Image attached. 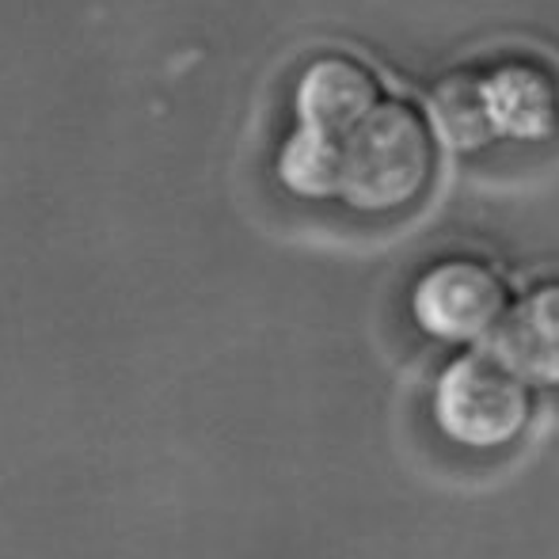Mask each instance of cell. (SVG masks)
I'll use <instances>...</instances> for the list:
<instances>
[{
  "label": "cell",
  "mask_w": 559,
  "mask_h": 559,
  "mask_svg": "<svg viewBox=\"0 0 559 559\" xmlns=\"http://www.w3.org/2000/svg\"><path fill=\"white\" fill-rule=\"evenodd\" d=\"M278 176L305 199L396 214L435 179V130L419 107L384 92L366 61L320 53L297 76Z\"/></svg>",
  "instance_id": "1"
},
{
  "label": "cell",
  "mask_w": 559,
  "mask_h": 559,
  "mask_svg": "<svg viewBox=\"0 0 559 559\" xmlns=\"http://www.w3.org/2000/svg\"><path fill=\"white\" fill-rule=\"evenodd\" d=\"M435 126L453 148L540 145L559 133V69L499 53L449 73L435 92Z\"/></svg>",
  "instance_id": "2"
},
{
  "label": "cell",
  "mask_w": 559,
  "mask_h": 559,
  "mask_svg": "<svg viewBox=\"0 0 559 559\" xmlns=\"http://www.w3.org/2000/svg\"><path fill=\"white\" fill-rule=\"evenodd\" d=\"M530 384L502 354L472 350L435 381V423L453 445L502 449L530 423Z\"/></svg>",
  "instance_id": "3"
},
{
  "label": "cell",
  "mask_w": 559,
  "mask_h": 559,
  "mask_svg": "<svg viewBox=\"0 0 559 559\" xmlns=\"http://www.w3.org/2000/svg\"><path fill=\"white\" fill-rule=\"evenodd\" d=\"M510 309L507 282L491 263L472 255L435 259L412 286V317L427 335L445 343L499 332Z\"/></svg>",
  "instance_id": "4"
},
{
  "label": "cell",
  "mask_w": 559,
  "mask_h": 559,
  "mask_svg": "<svg viewBox=\"0 0 559 559\" xmlns=\"http://www.w3.org/2000/svg\"><path fill=\"white\" fill-rule=\"evenodd\" d=\"M499 354L525 381L559 384V278L530 286L499 324Z\"/></svg>",
  "instance_id": "5"
}]
</instances>
